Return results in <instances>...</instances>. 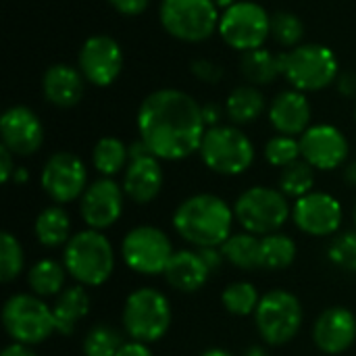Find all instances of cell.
<instances>
[{"label": "cell", "instance_id": "1", "mask_svg": "<svg viewBox=\"0 0 356 356\" xmlns=\"http://www.w3.org/2000/svg\"><path fill=\"white\" fill-rule=\"evenodd\" d=\"M138 131L156 159H188L200 150L207 134L202 106L181 90H156L138 108Z\"/></svg>", "mask_w": 356, "mask_h": 356}, {"label": "cell", "instance_id": "2", "mask_svg": "<svg viewBox=\"0 0 356 356\" xmlns=\"http://www.w3.org/2000/svg\"><path fill=\"white\" fill-rule=\"evenodd\" d=\"M234 209L215 194H194L173 213V227L179 238L196 248H221L232 236Z\"/></svg>", "mask_w": 356, "mask_h": 356}, {"label": "cell", "instance_id": "3", "mask_svg": "<svg viewBox=\"0 0 356 356\" xmlns=\"http://www.w3.org/2000/svg\"><path fill=\"white\" fill-rule=\"evenodd\" d=\"M63 265L67 273L86 288L106 284L115 271V250L108 238L98 229H83L65 244Z\"/></svg>", "mask_w": 356, "mask_h": 356}, {"label": "cell", "instance_id": "4", "mask_svg": "<svg viewBox=\"0 0 356 356\" xmlns=\"http://www.w3.org/2000/svg\"><path fill=\"white\" fill-rule=\"evenodd\" d=\"M121 321L131 340L144 344L159 342L171 325L169 298L156 288L134 290L123 305Z\"/></svg>", "mask_w": 356, "mask_h": 356}, {"label": "cell", "instance_id": "5", "mask_svg": "<svg viewBox=\"0 0 356 356\" xmlns=\"http://www.w3.org/2000/svg\"><path fill=\"white\" fill-rule=\"evenodd\" d=\"M234 215L244 232L254 236H269L284 227L292 215V209L288 204V196L282 190L252 186L238 196Z\"/></svg>", "mask_w": 356, "mask_h": 356}, {"label": "cell", "instance_id": "6", "mask_svg": "<svg viewBox=\"0 0 356 356\" xmlns=\"http://www.w3.org/2000/svg\"><path fill=\"white\" fill-rule=\"evenodd\" d=\"M282 73L298 92H317L338 77V58L323 44H302L280 54Z\"/></svg>", "mask_w": 356, "mask_h": 356}, {"label": "cell", "instance_id": "7", "mask_svg": "<svg viewBox=\"0 0 356 356\" xmlns=\"http://www.w3.org/2000/svg\"><path fill=\"white\" fill-rule=\"evenodd\" d=\"M198 152L202 163L219 175H242L254 161L250 138L232 125L209 127Z\"/></svg>", "mask_w": 356, "mask_h": 356}, {"label": "cell", "instance_id": "8", "mask_svg": "<svg viewBox=\"0 0 356 356\" xmlns=\"http://www.w3.org/2000/svg\"><path fill=\"white\" fill-rule=\"evenodd\" d=\"M2 325L10 340L27 346L42 344L56 332L52 309L35 294H13L2 307Z\"/></svg>", "mask_w": 356, "mask_h": 356}, {"label": "cell", "instance_id": "9", "mask_svg": "<svg viewBox=\"0 0 356 356\" xmlns=\"http://www.w3.org/2000/svg\"><path fill=\"white\" fill-rule=\"evenodd\" d=\"M302 305L288 290H271L261 296V302L254 311V323L259 336L269 346H284L296 338L302 325Z\"/></svg>", "mask_w": 356, "mask_h": 356}, {"label": "cell", "instance_id": "10", "mask_svg": "<svg viewBox=\"0 0 356 356\" xmlns=\"http://www.w3.org/2000/svg\"><path fill=\"white\" fill-rule=\"evenodd\" d=\"M215 0H163L161 23L177 40L202 42L219 29L221 15Z\"/></svg>", "mask_w": 356, "mask_h": 356}, {"label": "cell", "instance_id": "11", "mask_svg": "<svg viewBox=\"0 0 356 356\" xmlns=\"http://www.w3.org/2000/svg\"><path fill=\"white\" fill-rule=\"evenodd\" d=\"M217 31L223 42L236 50H257L263 48L267 38L271 35V17L261 4L240 0L234 6L225 8Z\"/></svg>", "mask_w": 356, "mask_h": 356}, {"label": "cell", "instance_id": "12", "mask_svg": "<svg viewBox=\"0 0 356 356\" xmlns=\"http://www.w3.org/2000/svg\"><path fill=\"white\" fill-rule=\"evenodd\" d=\"M173 252L169 236L154 225H138L129 229L121 242L125 265L140 275L165 273Z\"/></svg>", "mask_w": 356, "mask_h": 356}, {"label": "cell", "instance_id": "13", "mask_svg": "<svg viewBox=\"0 0 356 356\" xmlns=\"http://www.w3.org/2000/svg\"><path fill=\"white\" fill-rule=\"evenodd\" d=\"M42 190L56 204H69L83 196L88 188V169L73 152H54L42 167Z\"/></svg>", "mask_w": 356, "mask_h": 356}, {"label": "cell", "instance_id": "14", "mask_svg": "<svg viewBox=\"0 0 356 356\" xmlns=\"http://www.w3.org/2000/svg\"><path fill=\"white\" fill-rule=\"evenodd\" d=\"M123 186L113 177H100L90 184L79 198V215L90 229H108L123 215Z\"/></svg>", "mask_w": 356, "mask_h": 356}, {"label": "cell", "instance_id": "15", "mask_svg": "<svg viewBox=\"0 0 356 356\" xmlns=\"http://www.w3.org/2000/svg\"><path fill=\"white\" fill-rule=\"evenodd\" d=\"M292 219L300 232L315 238L334 236L344 219V211L338 198L327 192H311L298 198L292 207Z\"/></svg>", "mask_w": 356, "mask_h": 356}, {"label": "cell", "instance_id": "16", "mask_svg": "<svg viewBox=\"0 0 356 356\" xmlns=\"http://www.w3.org/2000/svg\"><path fill=\"white\" fill-rule=\"evenodd\" d=\"M123 69V50L111 35H92L79 50V71L86 81L106 88Z\"/></svg>", "mask_w": 356, "mask_h": 356}, {"label": "cell", "instance_id": "17", "mask_svg": "<svg viewBox=\"0 0 356 356\" xmlns=\"http://www.w3.org/2000/svg\"><path fill=\"white\" fill-rule=\"evenodd\" d=\"M348 140L346 136L327 123H319L309 127L300 136V152L302 159L319 169V171H332L346 163L348 159Z\"/></svg>", "mask_w": 356, "mask_h": 356}, {"label": "cell", "instance_id": "18", "mask_svg": "<svg viewBox=\"0 0 356 356\" xmlns=\"http://www.w3.org/2000/svg\"><path fill=\"white\" fill-rule=\"evenodd\" d=\"M2 146L15 156H29L40 150L44 142V127L38 115L27 106H10L0 119Z\"/></svg>", "mask_w": 356, "mask_h": 356}, {"label": "cell", "instance_id": "19", "mask_svg": "<svg viewBox=\"0 0 356 356\" xmlns=\"http://www.w3.org/2000/svg\"><path fill=\"white\" fill-rule=\"evenodd\" d=\"M356 340V317L344 307L325 309L313 325V342L325 355H342Z\"/></svg>", "mask_w": 356, "mask_h": 356}, {"label": "cell", "instance_id": "20", "mask_svg": "<svg viewBox=\"0 0 356 356\" xmlns=\"http://www.w3.org/2000/svg\"><path fill=\"white\" fill-rule=\"evenodd\" d=\"M159 161L154 154L129 161L123 175V192L136 204H148L161 194L165 175Z\"/></svg>", "mask_w": 356, "mask_h": 356}, {"label": "cell", "instance_id": "21", "mask_svg": "<svg viewBox=\"0 0 356 356\" xmlns=\"http://www.w3.org/2000/svg\"><path fill=\"white\" fill-rule=\"evenodd\" d=\"M269 121L282 136H298L309 129L311 104L298 90L282 92L269 106Z\"/></svg>", "mask_w": 356, "mask_h": 356}, {"label": "cell", "instance_id": "22", "mask_svg": "<svg viewBox=\"0 0 356 356\" xmlns=\"http://www.w3.org/2000/svg\"><path fill=\"white\" fill-rule=\"evenodd\" d=\"M163 275L173 290L194 294L200 288H204V284L211 277V269L207 267L198 250H177L173 252Z\"/></svg>", "mask_w": 356, "mask_h": 356}, {"label": "cell", "instance_id": "23", "mask_svg": "<svg viewBox=\"0 0 356 356\" xmlns=\"http://www.w3.org/2000/svg\"><path fill=\"white\" fill-rule=\"evenodd\" d=\"M83 73L69 67V65H52L42 79V90L48 102H52L58 108H71L75 106L86 92L83 86Z\"/></svg>", "mask_w": 356, "mask_h": 356}, {"label": "cell", "instance_id": "24", "mask_svg": "<svg viewBox=\"0 0 356 356\" xmlns=\"http://www.w3.org/2000/svg\"><path fill=\"white\" fill-rule=\"evenodd\" d=\"M90 294L86 292V286H67L54 300L52 317H54V330L60 336H71L77 327V323L90 313Z\"/></svg>", "mask_w": 356, "mask_h": 356}, {"label": "cell", "instance_id": "25", "mask_svg": "<svg viewBox=\"0 0 356 356\" xmlns=\"http://www.w3.org/2000/svg\"><path fill=\"white\" fill-rule=\"evenodd\" d=\"M38 242L46 248H58L71 240V217L63 207H46L33 223Z\"/></svg>", "mask_w": 356, "mask_h": 356}, {"label": "cell", "instance_id": "26", "mask_svg": "<svg viewBox=\"0 0 356 356\" xmlns=\"http://www.w3.org/2000/svg\"><path fill=\"white\" fill-rule=\"evenodd\" d=\"M67 269L54 259H42L27 271V286L38 298L58 296L65 290Z\"/></svg>", "mask_w": 356, "mask_h": 356}, {"label": "cell", "instance_id": "27", "mask_svg": "<svg viewBox=\"0 0 356 356\" xmlns=\"http://www.w3.org/2000/svg\"><path fill=\"white\" fill-rule=\"evenodd\" d=\"M263 113H265V96L257 86H240L227 96L225 115L229 117V121L238 125L252 123Z\"/></svg>", "mask_w": 356, "mask_h": 356}, {"label": "cell", "instance_id": "28", "mask_svg": "<svg viewBox=\"0 0 356 356\" xmlns=\"http://www.w3.org/2000/svg\"><path fill=\"white\" fill-rule=\"evenodd\" d=\"M242 75L250 86H267L273 83L282 73V58L280 54H273L267 48L248 50L242 56Z\"/></svg>", "mask_w": 356, "mask_h": 356}, {"label": "cell", "instance_id": "29", "mask_svg": "<svg viewBox=\"0 0 356 356\" xmlns=\"http://www.w3.org/2000/svg\"><path fill=\"white\" fill-rule=\"evenodd\" d=\"M92 163L96 171L104 177H113L127 169L129 165V146H125L119 138L106 136L100 138L92 150Z\"/></svg>", "mask_w": 356, "mask_h": 356}, {"label": "cell", "instance_id": "30", "mask_svg": "<svg viewBox=\"0 0 356 356\" xmlns=\"http://www.w3.org/2000/svg\"><path fill=\"white\" fill-rule=\"evenodd\" d=\"M221 254L227 263L238 269H257L261 267V240L254 234H232L223 246Z\"/></svg>", "mask_w": 356, "mask_h": 356}, {"label": "cell", "instance_id": "31", "mask_svg": "<svg viewBox=\"0 0 356 356\" xmlns=\"http://www.w3.org/2000/svg\"><path fill=\"white\" fill-rule=\"evenodd\" d=\"M296 242L286 234H269L261 238V269L282 271L296 259Z\"/></svg>", "mask_w": 356, "mask_h": 356}, {"label": "cell", "instance_id": "32", "mask_svg": "<svg viewBox=\"0 0 356 356\" xmlns=\"http://www.w3.org/2000/svg\"><path fill=\"white\" fill-rule=\"evenodd\" d=\"M315 188V167H311L305 159L288 165L286 169H282L280 175V190L288 196V198H302L307 194H311Z\"/></svg>", "mask_w": 356, "mask_h": 356}, {"label": "cell", "instance_id": "33", "mask_svg": "<svg viewBox=\"0 0 356 356\" xmlns=\"http://www.w3.org/2000/svg\"><path fill=\"white\" fill-rule=\"evenodd\" d=\"M221 302L225 307V311L234 317H248L257 311L261 296L257 292V288L250 282H234L229 284L223 294H221Z\"/></svg>", "mask_w": 356, "mask_h": 356}, {"label": "cell", "instance_id": "34", "mask_svg": "<svg viewBox=\"0 0 356 356\" xmlns=\"http://www.w3.org/2000/svg\"><path fill=\"white\" fill-rule=\"evenodd\" d=\"M123 344V336L115 327L108 323H96L88 330L81 348L86 356H117Z\"/></svg>", "mask_w": 356, "mask_h": 356}, {"label": "cell", "instance_id": "35", "mask_svg": "<svg viewBox=\"0 0 356 356\" xmlns=\"http://www.w3.org/2000/svg\"><path fill=\"white\" fill-rule=\"evenodd\" d=\"M25 265V257H23V248L19 244V240L4 232L0 236V280L2 284H10L15 282Z\"/></svg>", "mask_w": 356, "mask_h": 356}, {"label": "cell", "instance_id": "36", "mask_svg": "<svg viewBox=\"0 0 356 356\" xmlns=\"http://www.w3.org/2000/svg\"><path fill=\"white\" fill-rule=\"evenodd\" d=\"M271 35L277 44L286 48H296L305 35V25L294 13L280 10L271 17Z\"/></svg>", "mask_w": 356, "mask_h": 356}, {"label": "cell", "instance_id": "37", "mask_svg": "<svg viewBox=\"0 0 356 356\" xmlns=\"http://www.w3.org/2000/svg\"><path fill=\"white\" fill-rule=\"evenodd\" d=\"M265 159L269 161V165L286 169L288 165L296 163L302 159L300 152V142L294 136H275L267 142L265 146Z\"/></svg>", "mask_w": 356, "mask_h": 356}, {"label": "cell", "instance_id": "38", "mask_svg": "<svg viewBox=\"0 0 356 356\" xmlns=\"http://www.w3.org/2000/svg\"><path fill=\"white\" fill-rule=\"evenodd\" d=\"M327 259L338 269L356 273V232L336 236L327 246Z\"/></svg>", "mask_w": 356, "mask_h": 356}, {"label": "cell", "instance_id": "39", "mask_svg": "<svg viewBox=\"0 0 356 356\" xmlns=\"http://www.w3.org/2000/svg\"><path fill=\"white\" fill-rule=\"evenodd\" d=\"M192 73L204 83H219L223 77V67L209 58H196L192 63Z\"/></svg>", "mask_w": 356, "mask_h": 356}, {"label": "cell", "instance_id": "40", "mask_svg": "<svg viewBox=\"0 0 356 356\" xmlns=\"http://www.w3.org/2000/svg\"><path fill=\"white\" fill-rule=\"evenodd\" d=\"M108 2L115 10H119L121 15H127V17L140 15L148 6V0H108Z\"/></svg>", "mask_w": 356, "mask_h": 356}, {"label": "cell", "instance_id": "41", "mask_svg": "<svg viewBox=\"0 0 356 356\" xmlns=\"http://www.w3.org/2000/svg\"><path fill=\"white\" fill-rule=\"evenodd\" d=\"M13 156L15 154L6 146H0V179H2V184H8L13 179L15 169H17Z\"/></svg>", "mask_w": 356, "mask_h": 356}, {"label": "cell", "instance_id": "42", "mask_svg": "<svg viewBox=\"0 0 356 356\" xmlns=\"http://www.w3.org/2000/svg\"><path fill=\"white\" fill-rule=\"evenodd\" d=\"M117 356H152V350L148 348V344L131 340V342H125L121 346V350L117 353Z\"/></svg>", "mask_w": 356, "mask_h": 356}, {"label": "cell", "instance_id": "43", "mask_svg": "<svg viewBox=\"0 0 356 356\" xmlns=\"http://www.w3.org/2000/svg\"><path fill=\"white\" fill-rule=\"evenodd\" d=\"M198 252H200V257L204 259V263H207V267L211 269V273L217 271V269L221 267V263L225 261L219 248H198Z\"/></svg>", "mask_w": 356, "mask_h": 356}, {"label": "cell", "instance_id": "44", "mask_svg": "<svg viewBox=\"0 0 356 356\" xmlns=\"http://www.w3.org/2000/svg\"><path fill=\"white\" fill-rule=\"evenodd\" d=\"M202 119H204V125L207 127H217L219 121H221V106L215 104V102H209L202 106Z\"/></svg>", "mask_w": 356, "mask_h": 356}, {"label": "cell", "instance_id": "45", "mask_svg": "<svg viewBox=\"0 0 356 356\" xmlns=\"http://www.w3.org/2000/svg\"><path fill=\"white\" fill-rule=\"evenodd\" d=\"M0 356H38V355L31 350V346H27V344H19V342H13V344H8V346L2 350V355Z\"/></svg>", "mask_w": 356, "mask_h": 356}, {"label": "cell", "instance_id": "46", "mask_svg": "<svg viewBox=\"0 0 356 356\" xmlns=\"http://www.w3.org/2000/svg\"><path fill=\"white\" fill-rule=\"evenodd\" d=\"M338 88L344 96H355L356 94V75L355 73H346L340 77L338 81Z\"/></svg>", "mask_w": 356, "mask_h": 356}, {"label": "cell", "instance_id": "47", "mask_svg": "<svg viewBox=\"0 0 356 356\" xmlns=\"http://www.w3.org/2000/svg\"><path fill=\"white\" fill-rule=\"evenodd\" d=\"M344 179H346V184H350V186H355L356 188V159L346 165V169H344Z\"/></svg>", "mask_w": 356, "mask_h": 356}, {"label": "cell", "instance_id": "48", "mask_svg": "<svg viewBox=\"0 0 356 356\" xmlns=\"http://www.w3.org/2000/svg\"><path fill=\"white\" fill-rule=\"evenodd\" d=\"M27 179H29L27 169H25V167H17V169H15V173H13V181L21 186V184H25Z\"/></svg>", "mask_w": 356, "mask_h": 356}, {"label": "cell", "instance_id": "49", "mask_svg": "<svg viewBox=\"0 0 356 356\" xmlns=\"http://www.w3.org/2000/svg\"><path fill=\"white\" fill-rule=\"evenodd\" d=\"M200 356H234L232 353H227V350H223V348H209V350H204Z\"/></svg>", "mask_w": 356, "mask_h": 356}, {"label": "cell", "instance_id": "50", "mask_svg": "<svg viewBox=\"0 0 356 356\" xmlns=\"http://www.w3.org/2000/svg\"><path fill=\"white\" fill-rule=\"evenodd\" d=\"M244 356H267L265 355V350L263 348H259V346H252V348H248Z\"/></svg>", "mask_w": 356, "mask_h": 356}, {"label": "cell", "instance_id": "51", "mask_svg": "<svg viewBox=\"0 0 356 356\" xmlns=\"http://www.w3.org/2000/svg\"><path fill=\"white\" fill-rule=\"evenodd\" d=\"M215 2H217L219 8H229V6H234L236 2H240V0H215Z\"/></svg>", "mask_w": 356, "mask_h": 356}, {"label": "cell", "instance_id": "52", "mask_svg": "<svg viewBox=\"0 0 356 356\" xmlns=\"http://www.w3.org/2000/svg\"><path fill=\"white\" fill-rule=\"evenodd\" d=\"M353 221H355V225H356V202H355V209H353Z\"/></svg>", "mask_w": 356, "mask_h": 356}, {"label": "cell", "instance_id": "53", "mask_svg": "<svg viewBox=\"0 0 356 356\" xmlns=\"http://www.w3.org/2000/svg\"><path fill=\"white\" fill-rule=\"evenodd\" d=\"M355 115H356V108H355Z\"/></svg>", "mask_w": 356, "mask_h": 356}]
</instances>
